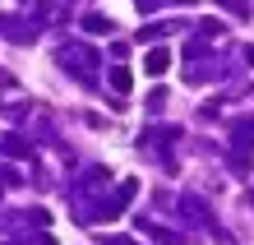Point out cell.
Listing matches in <instances>:
<instances>
[{
	"mask_svg": "<svg viewBox=\"0 0 254 245\" xmlns=\"http://www.w3.org/2000/svg\"><path fill=\"white\" fill-rule=\"evenodd\" d=\"M111 83L121 88V93H129V83H134V79H129V70H111Z\"/></svg>",
	"mask_w": 254,
	"mask_h": 245,
	"instance_id": "obj_3",
	"label": "cell"
},
{
	"mask_svg": "<svg viewBox=\"0 0 254 245\" xmlns=\"http://www.w3.org/2000/svg\"><path fill=\"white\" fill-rule=\"evenodd\" d=\"M245 56H250V65H254V47H250V51H245Z\"/></svg>",
	"mask_w": 254,
	"mask_h": 245,
	"instance_id": "obj_4",
	"label": "cell"
},
{
	"mask_svg": "<svg viewBox=\"0 0 254 245\" xmlns=\"http://www.w3.org/2000/svg\"><path fill=\"white\" fill-rule=\"evenodd\" d=\"M83 28H88V33H111V23H107V19H97V14H88Z\"/></svg>",
	"mask_w": 254,
	"mask_h": 245,
	"instance_id": "obj_2",
	"label": "cell"
},
{
	"mask_svg": "<svg viewBox=\"0 0 254 245\" xmlns=\"http://www.w3.org/2000/svg\"><path fill=\"white\" fill-rule=\"evenodd\" d=\"M143 65H148V74H167V65H171V51H167V47H153Z\"/></svg>",
	"mask_w": 254,
	"mask_h": 245,
	"instance_id": "obj_1",
	"label": "cell"
}]
</instances>
